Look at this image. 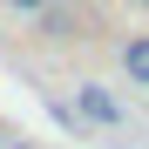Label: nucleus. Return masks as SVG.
I'll use <instances>...</instances> for the list:
<instances>
[{
  "instance_id": "nucleus-1",
  "label": "nucleus",
  "mask_w": 149,
  "mask_h": 149,
  "mask_svg": "<svg viewBox=\"0 0 149 149\" xmlns=\"http://www.w3.org/2000/svg\"><path fill=\"white\" fill-rule=\"evenodd\" d=\"M74 109H81L88 122H122V109H115V95H109V88H95V81H88L81 95H74Z\"/></svg>"
},
{
  "instance_id": "nucleus-3",
  "label": "nucleus",
  "mask_w": 149,
  "mask_h": 149,
  "mask_svg": "<svg viewBox=\"0 0 149 149\" xmlns=\"http://www.w3.org/2000/svg\"><path fill=\"white\" fill-rule=\"evenodd\" d=\"M7 7H20V14H34V7H47V0H7Z\"/></svg>"
},
{
  "instance_id": "nucleus-2",
  "label": "nucleus",
  "mask_w": 149,
  "mask_h": 149,
  "mask_svg": "<svg viewBox=\"0 0 149 149\" xmlns=\"http://www.w3.org/2000/svg\"><path fill=\"white\" fill-rule=\"evenodd\" d=\"M122 61H129V74L149 88V34H142V41H129V54H122Z\"/></svg>"
}]
</instances>
